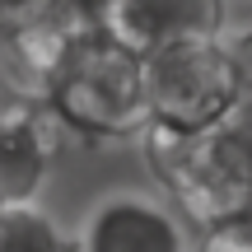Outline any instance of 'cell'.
I'll use <instances>...</instances> for the list:
<instances>
[{"mask_svg":"<svg viewBox=\"0 0 252 252\" xmlns=\"http://www.w3.org/2000/svg\"><path fill=\"white\" fill-rule=\"evenodd\" d=\"M42 112L80 140H131L150 131L145 108V52L117 28L70 33L52 75Z\"/></svg>","mask_w":252,"mask_h":252,"instance_id":"1","label":"cell"},{"mask_svg":"<svg viewBox=\"0 0 252 252\" xmlns=\"http://www.w3.org/2000/svg\"><path fill=\"white\" fill-rule=\"evenodd\" d=\"M140 150L163 201L178 206V215H187L196 229L215 234V229L252 224V168L224 135V126L191 135L150 126L140 135Z\"/></svg>","mask_w":252,"mask_h":252,"instance_id":"2","label":"cell"},{"mask_svg":"<svg viewBox=\"0 0 252 252\" xmlns=\"http://www.w3.org/2000/svg\"><path fill=\"white\" fill-rule=\"evenodd\" d=\"M145 108L159 131H215L238 108L234 65L220 42H178L145 56Z\"/></svg>","mask_w":252,"mask_h":252,"instance_id":"3","label":"cell"},{"mask_svg":"<svg viewBox=\"0 0 252 252\" xmlns=\"http://www.w3.org/2000/svg\"><path fill=\"white\" fill-rule=\"evenodd\" d=\"M80 252H187V229L168 201L117 191L89 210Z\"/></svg>","mask_w":252,"mask_h":252,"instance_id":"4","label":"cell"},{"mask_svg":"<svg viewBox=\"0 0 252 252\" xmlns=\"http://www.w3.org/2000/svg\"><path fill=\"white\" fill-rule=\"evenodd\" d=\"M229 5L224 0H117L112 28L135 52H159L178 42H220Z\"/></svg>","mask_w":252,"mask_h":252,"instance_id":"5","label":"cell"},{"mask_svg":"<svg viewBox=\"0 0 252 252\" xmlns=\"http://www.w3.org/2000/svg\"><path fill=\"white\" fill-rule=\"evenodd\" d=\"M47 122L52 117L33 112V103L0 112V206H33L37 201L56 154Z\"/></svg>","mask_w":252,"mask_h":252,"instance_id":"6","label":"cell"},{"mask_svg":"<svg viewBox=\"0 0 252 252\" xmlns=\"http://www.w3.org/2000/svg\"><path fill=\"white\" fill-rule=\"evenodd\" d=\"M70 42V33L52 24H24L0 33V80L19 94L24 103H47V89H52V75L61 65V52Z\"/></svg>","mask_w":252,"mask_h":252,"instance_id":"7","label":"cell"},{"mask_svg":"<svg viewBox=\"0 0 252 252\" xmlns=\"http://www.w3.org/2000/svg\"><path fill=\"white\" fill-rule=\"evenodd\" d=\"M0 252H80V238H70L61 220H52L37 206H5Z\"/></svg>","mask_w":252,"mask_h":252,"instance_id":"8","label":"cell"},{"mask_svg":"<svg viewBox=\"0 0 252 252\" xmlns=\"http://www.w3.org/2000/svg\"><path fill=\"white\" fill-rule=\"evenodd\" d=\"M117 0H42V24L61 33H89V28H112Z\"/></svg>","mask_w":252,"mask_h":252,"instance_id":"9","label":"cell"},{"mask_svg":"<svg viewBox=\"0 0 252 252\" xmlns=\"http://www.w3.org/2000/svg\"><path fill=\"white\" fill-rule=\"evenodd\" d=\"M224 52L234 65V89H238V108H252V28L224 33Z\"/></svg>","mask_w":252,"mask_h":252,"instance_id":"10","label":"cell"},{"mask_svg":"<svg viewBox=\"0 0 252 252\" xmlns=\"http://www.w3.org/2000/svg\"><path fill=\"white\" fill-rule=\"evenodd\" d=\"M24 24H42V0H0V33Z\"/></svg>","mask_w":252,"mask_h":252,"instance_id":"11","label":"cell"},{"mask_svg":"<svg viewBox=\"0 0 252 252\" xmlns=\"http://www.w3.org/2000/svg\"><path fill=\"white\" fill-rule=\"evenodd\" d=\"M201 252H252V224H234V229H215V234H206Z\"/></svg>","mask_w":252,"mask_h":252,"instance_id":"12","label":"cell"},{"mask_svg":"<svg viewBox=\"0 0 252 252\" xmlns=\"http://www.w3.org/2000/svg\"><path fill=\"white\" fill-rule=\"evenodd\" d=\"M0 215H5V206H0Z\"/></svg>","mask_w":252,"mask_h":252,"instance_id":"13","label":"cell"}]
</instances>
